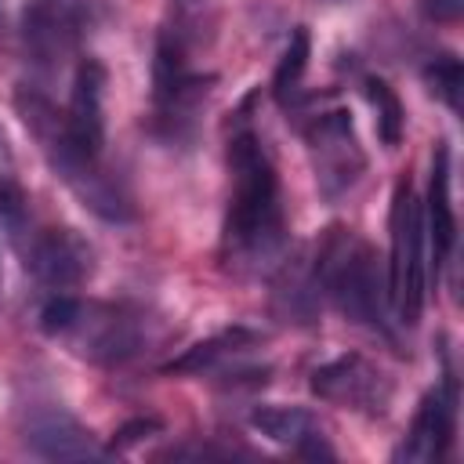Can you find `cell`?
<instances>
[{"label": "cell", "instance_id": "1", "mask_svg": "<svg viewBox=\"0 0 464 464\" xmlns=\"http://www.w3.org/2000/svg\"><path fill=\"white\" fill-rule=\"evenodd\" d=\"M228 207L221 225V254L236 268H261L283 250V199L279 178L254 130H239L228 141Z\"/></svg>", "mask_w": 464, "mask_h": 464}, {"label": "cell", "instance_id": "2", "mask_svg": "<svg viewBox=\"0 0 464 464\" xmlns=\"http://www.w3.org/2000/svg\"><path fill=\"white\" fill-rule=\"evenodd\" d=\"M14 109L22 116V123L29 127V134L36 138L47 167L69 185V192L102 221H130L134 207L127 188L120 185V178H112L102 163V156L83 152L69 130H65V116L36 91V87H18L14 94Z\"/></svg>", "mask_w": 464, "mask_h": 464}, {"label": "cell", "instance_id": "3", "mask_svg": "<svg viewBox=\"0 0 464 464\" xmlns=\"http://www.w3.org/2000/svg\"><path fill=\"white\" fill-rule=\"evenodd\" d=\"M149 315L130 304L83 301L72 290L51 294L40 304V330L54 341H65L76 355L91 362H127L149 344Z\"/></svg>", "mask_w": 464, "mask_h": 464}, {"label": "cell", "instance_id": "4", "mask_svg": "<svg viewBox=\"0 0 464 464\" xmlns=\"http://www.w3.org/2000/svg\"><path fill=\"white\" fill-rule=\"evenodd\" d=\"M315 276L341 308L344 319L355 326H366L370 334H381L392 341V323H388V283H381L377 254L355 239V236H330L319 246L315 257Z\"/></svg>", "mask_w": 464, "mask_h": 464}, {"label": "cell", "instance_id": "5", "mask_svg": "<svg viewBox=\"0 0 464 464\" xmlns=\"http://www.w3.org/2000/svg\"><path fill=\"white\" fill-rule=\"evenodd\" d=\"M388 232H392V250H388V304H392V312H395L399 323L413 326L420 319V312H424L428 265H424V218H420V199H417L410 178H399L395 181Z\"/></svg>", "mask_w": 464, "mask_h": 464}, {"label": "cell", "instance_id": "6", "mask_svg": "<svg viewBox=\"0 0 464 464\" xmlns=\"http://www.w3.org/2000/svg\"><path fill=\"white\" fill-rule=\"evenodd\" d=\"M210 76L192 72L188 40L170 25L156 36L152 54V127L156 134L178 141L192 130L199 105L207 102Z\"/></svg>", "mask_w": 464, "mask_h": 464}, {"label": "cell", "instance_id": "7", "mask_svg": "<svg viewBox=\"0 0 464 464\" xmlns=\"http://www.w3.org/2000/svg\"><path fill=\"white\" fill-rule=\"evenodd\" d=\"M304 145H308V156L315 167V185H319L323 199H330V203L341 199L366 170V156L355 138L352 112H344V109L319 112L304 127Z\"/></svg>", "mask_w": 464, "mask_h": 464}, {"label": "cell", "instance_id": "8", "mask_svg": "<svg viewBox=\"0 0 464 464\" xmlns=\"http://www.w3.org/2000/svg\"><path fill=\"white\" fill-rule=\"evenodd\" d=\"M308 384L323 402L359 410V413H370V417H381L392 402V381L384 377L381 366H373L359 352H348V355H337V359L323 362L319 370H312Z\"/></svg>", "mask_w": 464, "mask_h": 464}, {"label": "cell", "instance_id": "9", "mask_svg": "<svg viewBox=\"0 0 464 464\" xmlns=\"http://www.w3.org/2000/svg\"><path fill=\"white\" fill-rule=\"evenodd\" d=\"M25 272L51 294L76 290L94 272V250L76 228H40L29 232V243L22 246Z\"/></svg>", "mask_w": 464, "mask_h": 464}, {"label": "cell", "instance_id": "10", "mask_svg": "<svg viewBox=\"0 0 464 464\" xmlns=\"http://www.w3.org/2000/svg\"><path fill=\"white\" fill-rule=\"evenodd\" d=\"M25 446L44 460H98L109 450L62 406H36L25 420Z\"/></svg>", "mask_w": 464, "mask_h": 464}, {"label": "cell", "instance_id": "11", "mask_svg": "<svg viewBox=\"0 0 464 464\" xmlns=\"http://www.w3.org/2000/svg\"><path fill=\"white\" fill-rule=\"evenodd\" d=\"M453 413H457L453 381H446L442 388H431L420 399V406H417V413L410 420V431L395 450V460H410V464L442 460L450 453V446H453Z\"/></svg>", "mask_w": 464, "mask_h": 464}, {"label": "cell", "instance_id": "12", "mask_svg": "<svg viewBox=\"0 0 464 464\" xmlns=\"http://www.w3.org/2000/svg\"><path fill=\"white\" fill-rule=\"evenodd\" d=\"M62 116H65L69 138L83 152L102 156V145H105V65L98 58H83L76 65L69 105Z\"/></svg>", "mask_w": 464, "mask_h": 464}, {"label": "cell", "instance_id": "13", "mask_svg": "<svg viewBox=\"0 0 464 464\" xmlns=\"http://www.w3.org/2000/svg\"><path fill=\"white\" fill-rule=\"evenodd\" d=\"M250 424H254L265 439H272V442L294 450L297 457H308V460H334V446L326 442L323 424H319L315 413L304 410V406H276V402H268V406H257V410L250 413Z\"/></svg>", "mask_w": 464, "mask_h": 464}, {"label": "cell", "instance_id": "14", "mask_svg": "<svg viewBox=\"0 0 464 464\" xmlns=\"http://www.w3.org/2000/svg\"><path fill=\"white\" fill-rule=\"evenodd\" d=\"M76 36V0H29L22 40L36 65H54Z\"/></svg>", "mask_w": 464, "mask_h": 464}, {"label": "cell", "instance_id": "15", "mask_svg": "<svg viewBox=\"0 0 464 464\" xmlns=\"http://www.w3.org/2000/svg\"><path fill=\"white\" fill-rule=\"evenodd\" d=\"M420 218H424V236L431 239L435 268H439L450 261L457 243V218L450 203V149L442 141L435 145V156H431V185H428V203L420 207Z\"/></svg>", "mask_w": 464, "mask_h": 464}, {"label": "cell", "instance_id": "16", "mask_svg": "<svg viewBox=\"0 0 464 464\" xmlns=\"http://www.w3.org/2000/svg\"><path fill=\"white\" fill-rule=\"evenodd\" d=\"M261 344V334L246 330V326H228L199 344H192L188 352H181L178 359H170L163 366V373H214L225 362H236L239 355H246L250 348Z\"/></svg>", "mask_w": 464, "mask_h": 464}, {"label": "cell", "instance_id": "17", "mask_svg": "<svg viewBox=\"0 0 464 464\" xmlns=\"http://www.w3.org/2000/svg\"><path fill=\"white\" fill-rule=\"evenodd\" d=\"M366 98L373 105V123H377V138L384 149H395L402 141V130H406V109L395 94V87L381 76H370L366 80Z\"/></svg>", "mask_w": 464, "mask_h": 464}, {"label": "cell", "instance_id": "18", "mask_svg": "<svg viewBox=\"0 0 464 464\" xmlns=\"http://www.w3.org/2000/svg\"><path fill=\"white\" fill-rule=\"evenodd\" d=\"M308 58H312L308 25H294V33H290V40H286V47H283V58H279V65H276V72H272V94H276L279 102H286V98L297 91V83H301V76H304V69H308Z\"/></svg>", "mask_w": 464, "mask_h": 464}, {"label": "cell", "instance_id": "19", "mask_svg": "<svg viewBox=\"0 0 464 464\" xmlns=\"http://www.w3.org/2000/svg\"><path fill=\"white\" fill-rule=\"evenodd\" d=\"M0 225L7 228V236L14 243H22V236H29V207H25V192L11 174H0Z\"/></svg>", "mask_w": 464, "mask_h": 464}, {"label": "cell", "instance_id": "20", "mask_svg": "<svg viewBox=\"0 0 464 464\" xmlns=\"http://www.w3.org/2000/svg\"><path fill=\"white\" fill-rule=\"evenodd\" d=\"M424 83L457 112L460 105V62L453 54H439L428 69H424Z\"/></svg>", "mask_w": 464, "mask_h": 464}, {"label": "cell", "instance_id": "21", "mask_svg": "<svg viewBox=\"0 0 464 464\" xmlns=\"http://www.w3.org/2000/svg\"><path fill=\"white\" fill-rule=\"evenodd\" d=\"M152 431H160V420L156 417H134V420H127L120 431H116V439H112V446L109 450H127L130 442H138V439H145V435H152Z\"/></svg>", "mask_w": 464, "mask_h": 464}, {"label": "cell", "instance_id": "22", "mask_svg": "<svg viewBox=\"0 0 464 464\" xmlns=\"http://www.w3.org/2000/svg\"><path fill=\"white\" fill-rule=\"evenodd\" d=\"M417 7H420V14H424L428 22H435V25H453V22L460 18V11H464V0H417Z\"/></svg>", "mask_w": 464, "mask_h": 464}, {"label": "cell", "instance_id": "23", "mask_svg": "<svg viewBox=\"0 0 464 464\" xmlns=\"http://www.w3.org/2000/svg\"><path fill=\"white\" fill-rule=\"evenodd\" d=\"M178 4V11H181V22H174L178 29L188 22V18H196V14H203V7H207V0H174Z\"/></svg>", "mask_w": 464, "mask_h": 464}, {"label": "cell", "instance_id": "24", "mask_svg": "<svg viewBox=\"0 0 464 464\" xmlns=\"http://www.w3.org/2000/svg\"><path fill=\"white\" fill-rule=\"evenodd\" d=\"M11 167H14V156H11L7 134H4V127H0V174H11Z\"/></svg>", "mask_w": 464, "mask_h": 464}, {"label": "cell", "instance_id": "25", "mask_svg": "<svg viewBox=\"0 0 464 464\" xmlns=\"http://www.w3.org/2000/svg\"><path fill=\"white\" fill-rule=\"evenodd\" d=\"M0 29H4V0H0Z\"/></svg>", "mask_w": 464, "mask_h": 464}]
</instances>
